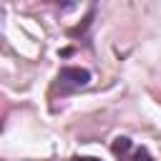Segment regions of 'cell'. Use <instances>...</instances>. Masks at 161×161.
<instances>
[{
	"label": "cell",
	"instance_id": "6da1fadb",
	"mask_svg": "<svg viewBox=\"0 0 161 161\" xmlns=\"http://www.w3.org/2000/svg\"><path fill=\"white\" fill-rule=\"evenodd\" d=\"M91 83V73L86 68H78V65H68V68H60L58 78H55V88L60 93H70V91H78V88H86Z\"/></svg>",
	"mask_w": 161,
	"mask_h": 161
},
{
	"label": "cell",
	"instance_id": "7a4b0ae2",
	"mask_svg": "<svg viewBox=\"0 0 161 161\" xmlns=\"http://www.w3.org/2000/svg\"><path fill=\"white\" fill-rule=\"evenodd\" d=\"M113 153H116V158L118 161H156L151 153H148V148H143V146H136L131 138H126V136H118V138H113Z\"/></svg>",
	"mask_w": 161,
	"mask_h": 161
},
{
	"label": "cell",
	"instance_id": "3957f363",
	"mask_svg": "<svg viewBox=\"0 0 161 161\" xmlns=\"http://www.w3.org/2000/svg\"><path fill=\"white\" fill-rule=\"evenodd\" d=\"M70 161H101V158H93V156H73Z\"/></svg>",
	"mask_w": 161,
	"mask_h": 161
}]
</instances>
